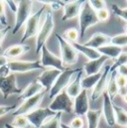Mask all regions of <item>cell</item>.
<instances>
[{"instance_id":"cell-22","label":"cell","mask_w":127,"mask_h":128,"mask_svg":"<svg viewBox=\"0 0 127 128\" xmlns=\"http://www.w3.org/2000/svg\"><path fill=\"white\" fill-rule=\"evenodd\" d=\"M45 92L44 88L42 86V84L37 80H35L32 82L25 90H23V92L20 94L19 98L22 99V100H25V99H28L30 97H33V96H35L36 94H38L40 92Z\"/></svg>"},{"instance_id":"cell-5","label":"cell","mask_w":127,"mask_h":128,"mask_svg":"<svg viewBox=\"0 0 127 128\" xmlns=\"http://www.w3.org/2000/svg\"><path fill=\"white\" fill-rule=\"evenodd\" d=\"M48 107L54 112L74 113V101L66 90H63L58 96H55Z\"/></svg>"},{"instance_id":"cell-31","label":"cell","mask_w":127,"mask_h":128,"mask_svg":"<svg viewBox=\"0 0 127 128\" xmlns=\"http://www.w3.org/2000/svg\"><path fill=\"white\" fill-rule=\"evenodd\" d=\"M125 64H127V53L126 52H122V53L115 59L114 64H112V66H110V70H109L110 74L113 72H115V70H116L118 68H120L121 66H125Z\"/></svg>"},{"instance_id":"cell-36","label":"cell","mask_w":127,"mask_h":128,"mask_svg":"<svg viewBox=\"0 0 127 128\" xmlns=\"http://www.w3.org/2000/svg\"><path fill=\"white\" fill-rule=\"evenodd\" d=\"M96 16H97V19L99 22H104L109 18V11L106 8L98 10V11H96Z\"/></svg>"},{"instance_id":"cell-32","label":"cell","mask_w":127,"mask_h":128,"mask_svg":"<svg viewBox=\"0 0 127 128\" xmlns=\"http://www.w3.org/2000/svg\"><path fill=\"white\" fill-rule=\"evenodd\" d=\"M63 37L68 42H72L74 44V43L78 42V37H80V32L76 28H70V29H66L64 32Z\"/></svg>"},{"instance_id":"cell-3","label":"cell","mask_w":127,"mask_h":128,"mask_svg":"<svg viewBox=\"0 0 127 128\" xmlns=\"http://www.w3.org/2000/svg\"><path fill=\"white\" fill-rule=\"evenodd\" d=\"M59 44H60V48H61V54H62V62L63 64L66 66H72L78 62V52L76 50V48L70 43L68 42L62 35L60 34H56L55 35Z\"/></svg>"},{"instance_id":"cell-14","label":"cell","mask_w":127,"mask_h":128,"mask_svg":"<svg viewBox=\"0 0 127 128\" xmlns=\"http://www.w3.org/2000/svg\"><path fill=\"white\" fill-rule=\"evenodd\" d=\"M90 110V99L88 96V90H82L80 94L74 100V112L78 116H82Z\"/></svg>"},{"instance_id":"cell-11","label":"cell","mask_w":127,"mask_h":128,"mask_svg":"<svg viewBox=\"0 0 127 128\" xmlns=\"http://www.w3.org/2000/svg\"><path fill=\"white\" fill-rule=\"evenodd\" d=\"M41 64L43 68L45 66H51L52 68H56V70H59L61 72H63L66 70V68L64 66L63 62H62V59L55 56L53 53H51L48 48L45 46L42 47L41 49Z\"/></svg>"},{"instance_id":"cell-46","label":"cell","mask_w":127,"mask_h":128,"mask_svg":"<svg viewBox=\"0 0 127 128\" xmlns=\"http://www.w3.org/2000/svg\"><path fill=\"white\" fill-rule=\"evenodd\" d=\"M8 62H9V60L6 59L4 56H0V68L3 66H5V64H7Z\"/></svg>"},{"instance_id":"cell-15","label":"cell","mask_w":127,"mask_h":128,"mask_svg":"<svg viewBox=\"0 0 127 128\" xmlns=\"http://www.w3.org/2000/svg\"><path fill=\"white\" fill-rule=\"evenodd\" d=\"M109 70H110V66H105L99 80L94 86V88L92 90V102H95L100 96L103 94V92H106V86H107V82H108V74H110Z\"/></svg>"},{"instance_id":"cell-37","label":"cell","mask_w":127,"mask_h":128,"mask_svg":"<svg viewBox=\"0 0 127 128\" xmlns=\"http://www.w3.org/2000/svg\"><path fill=\"white\" fill-rule=\"evenodd\" d=\"M90 6L94 8V10L95 11H98V10H101V9H104L105 8V1L103 0H92V1H88Z\"/></svg>"},{"instance_id":"cell-16","label":"cell","mask_w":127,"mask_h":128,"mask_svg":"<svg viewBox=\"0 0 127 128\" xmlns=\"http://www.w3.org/2000/svg\"><path fill=\"white\" fill-rule=\"evenodd\" d=\"M103 97V102H102V113L104 115L105 121L107 123V125L109 126H114L115 125V112H114V107H113V103L110 99V97L108 94L105 92H103L102 94Z\"/></svg>"},{"instance_id":"cell-38","label":"cell","mask_w":127,"mask_h":128,"mask_svg":"<svg viewBox=\"0 0 127 128\" xmlns=\"http://www.w3.org/2000/svg\"><path fill=\"white\" fill-rule=\"evenodd\" d=\"M16 109V104L13 105H0V117L8 114L9 112H13Z\"/></svg>"},{"instance_id":"cell-7","label":"cell","mask_w":127,"mask_h":128,"mask_svg":"<svg viewBox=\"0 0 127 128\" xmlns=\"http://www.w3.org/2000/svg\"><path fill=\"white\" fill-rule=\"evenodd\" d=\"M45 10V6L41 7L36 13H34L29 17V19L25 23V31L23 34V37L21 39L20 44H24L28 39L34 37L38 31H39V24H40V19L42 17V14Z\"/></svg>"},{"instance_id":"cell-26","label":"cell","mask_w":127,"mask_h":128,"mask_svg":"<svg viewBox=\"0 0 127 128\" xmlns=\"http://www.w3.org/2000/svg\"><path fill=\"white\" fill-rule=\"evenodd\" d=\"M101 113H102L101 109H90L88 111L86 115L88 122V128H97Z\"/></svg>"},{"instance_id":"cell-17","label":"cell","mask_w":127,"mask_h":128,"mask_svg":"<svg viewBox=\"0 0 127 128\" xmlns=\"http://www.w3.org/2000/svg\"><path fill=\"white\" fill-rule=\"evenodd\" d=\"M82 3H84V1L66 2V4L64 5V14L63 17H62V20L66 21V20H70V19H74V18L78 17L80 15Z\"/></svg>"},{"instance_id":"cell-28","label":"cell","mask_w":127,"mask_h":128,"mask_svg":"<svg viewBox=\"0 0 127 128\" xmlns=\"http://www.w3.org/2000/svg\"><path fill=\"white\" fill-rule=\"evenodd\" d=\"M115 112V122L121 126H127V111L117 105H113Z\"/></svg>"},{"instance_id":"cell-44","label":"cell","mask_w":127,"mask_h":128,"mask_svg":"<svg viewBox=\"0 0 127 128\" xmlns=\"http://www.w3.org/2000/svg\"><path fill=\"white\" fill-rule=\"evenodd\" d=\"M5 3L10 7V9L13 11V12H15L16 13V11H17V8H18V4L15 2V1H5Z\"/></svg>"},{"instance_id":"cell-48","label":"cell","mask_w":127,"mask_h":128,"mask_svg":"<svg viewBox=\"0 0 127 128\" xmlns=\"http://www.w3.org/2000/svg\"><path fill=\"white\" fill-rule=\"evenodd\" d=\"M4 127L5 128H16V127H14V126H12L11 124H9V123H6V124L4 125Z\"/></svg>"},{"instance_id":"cell-51","label":"cell","mask_w":127,"mask_h":128,"mask_svg":"<svg viewBox=\"0 0 127 128\" xmlns=\"http://www.w3.org/2000/svg\"><path fill=\"white\" fill-rule=\"evenodd\" d=\"M2 128H5V127H2Z\"/></svg>"},{"instance_id":"cell-13","label":"cell","mask_w":127,"mask_h":128,"mask_svg":"<svg viewBox=\"0 0 127 128\" xmlns=\"http://www.w3.org/2000/svg\"><path fill=\"white\" fill-rule=\"evenodd\" d=\"M61 72H62L61 70L56 68H48L45 70L36 80L42 84L45 92H50L51 88L53 86V84H55L56 80L61 74Z\"/></svg>"},{"instance_id":"cell-39","label":"cell","mask_w":127,"mask_h":128,"mask_svg":"<svg viewBox=\"0 0 127 128\" xmlns=\"http://www.w3.org/2000/svg\"><path fill=\"white\" fill-rule=\"evenodd\" d=\"M70 126L72 128H84V120L80 116H76L72 119Z\"/></svg>"},{"instance_id":"cell-9","label":"cell","mask_w":127,"mask_h":128,"mask_svg":"<svg viewBox=\"0 0 127 128\" xmlns=\"http://www.w3.org/2000/svg\"><path fill=\"white\" fill-rule=\"evenodd\" d=\"M44 92H40L38 94H36L33 97H30L28 99H25L21 105H19L18 107H16V109L12 112V114L14 116H17V115H26L28 113H30L32 111H34L37 106L41 103V101L43 100L44 98Z\"/></svg>"},{"instance_id":"cell-43","label":"cell","mask_w":127,"mask_h":128,"mask_svg":"<svg viewBox=\"0 0 127 128\" xmlns=\"http://www.w3.org/2000/svg\"><path fill=\"white\" fill-rule=\"evenodd\" d=\"M64 4H66V3L63 2V1H52V2H51L52 9H53V10H55V11L59 10L61 7H64Z\"/></svg>"},{"instance_id":"cell-47","label":"cell","mask_w":127,"mask_h":128,"mask_svg":"<svg viewBox=\"0 0 127 128\" xmlns=\"http://www.w3.org/2000/svg\"><path fill=\"white\" fill-rule=\"evenodd\" d=\"M61 128H72L70 125H66L64 123H61Z\"/></svg>"},{"instance_id":"cell-42","label":"cell","mask_w":127,"mask_h":128,"mask_svg":"<svg viewBox=\"0 0 127 128\" xmlns=\"http://www.w3.org/2000/svg\"><path fill=\"white\" fill-rule=\"evenodd\" d=\"M10 74L11 72H10V70H9V68H8L7 64H5V66H3L0 68V78H3L8 76Z\"/></svg>"},{"instance_id":"cell-18","label":"cell","mask_w":127,"mask_h":128,"mask_svg":"<svg viewBox=\"0 0 127 128\" xmlns=\"http://www.w3.org/2000/svg\"><path fill=\"white\" fill-rule=\"evenodd\" d=\"M110 41H111V37H109L106 34L97 32L94 33L92 35V37L88 41L84 43V45L86 46V47H90V48L97 50V49H99V48H101V47H103L105 45L110 44Z\"/></svg>"},{"instance_id":"cell-4","label":"cell","mask_w":127,"mask_h":128,"mask_svg":"<svg viewBox=\"0 0 127 128\" xmlns=\"http://www.w3.org/2000/svg\"><path fill=\"white\" fill-rule=\"evenodd\" d=\"M80 70V68H66L64 70H63L61 72V74L58 76V78L56 80L53 86L51 88V90L49 92V97L54 98L55 96H58L63 90H66V88L70 84L72 76L74 74H76Z\"/></svg>"},{"instance_id":"cell-50","label":"cell","mask_w":127,"mask_h":128,"mask_svg":"<svg viewBox=\"0 0 127 128\" xmlns=\"http://www.w3.org/2000/svg\"><path fill=\"white\" fill-rule=\"evenodd\" d=\"M125 34H127V26H126V33H125Z\"/></svg>"},{"instance_id":"cell-45","label":"cell","mask_w":127,"mask_h":128,"mask_svg":"<svg viewBox=\"0 0 127 128\" xmlns=\"http://www.w3.org/2000/svg\"><path fill=\"white\" fill-rule=\"evenodd\" d=\"M117 70H118V74H122V76H124L125 78H127V64L121 66L118 68Z\"/></svg>"},{"instance_id":"cell-49","label":"cell","mask_w":127,"mask_h":128,"mask_svg":"<svg viewBox=\"0 0 127 128\" xmlns=\"http://www.w3.org/2000/svg\"><path fill=\"white\" fill-rule=\"evenodd\" d=\"M123 100H124V102L127 104V92L124 94V96H123Z\"/></svg>"},{"instance_id":"cell-23","label":"cell","mask_w":127,"mask_h":128,"mask_svg":"<svg viewBox=\"0 0 127 128\" xmlns=\"http://www.w3.org/2000/svg\"><path fill=\"white\" fill-rule=\"evenodd\" d=\"M97 51L101 56H105L107 58H111V59L115 60L122 53V48L112 45V44H108V45H105V46L97 49Z\"/></svg>"},{"instance_id":"cell-10","label":"cell","mask_w":127,"mask_h":128,"mask_svg":"<svg viewBox=\"0 0 127 128\" xmlns=\"http://www.w3.org/2000/svg\"><path fill=\"white\" fill-rule=\"evenodd\" d=\"M0 92L4 96V98H8L11 94H21L23 90L17 86L16 76L10 74L8 76L0 78Z\"/></svg>"},{"instance_id":"cell-33","label":"cell","mask_w":127,"mask_h":128,"mask_svg":"<svg viewBox=\"0 0 127 128\" xmlns=\"http://www.w3.org/2000/svg\"><path fill=\"white\" fill-rule=\"evenodd\" d=\"M110 44L118 46L120 48L127 46V34H119V35H116L114 37H111Z\"/></svg>"},{"instance_id":"cell-2","label":"cell","mask_w":127,"mask_h":128,"mask_svg":"<svg viewBox=\"0 0 127 128\" xmlns=\"http://www.w3.org/2000/svg\"><path fill=\"white\" fill-rule=\"evenodd\" d=\"M54 17L52 14V11H47L45 22L43 23L42 27L39 29L37 35V41H36V54H39L42 47L45 46L47 40L49 39L50 35L53 32L54 29Z\"/></svg>"},{"instance_id":"cell-1","label":"cell","mask_w":127,"mask_h":128,"mask_svg":"<svg viewBox=\"0 0 127 128\" xmlns=\"http://www.w3.org/2000/svg\"><path fill=\"white\" fill-rule=\"evenodd\" d=\"M99 21L96 16V11L90 6L88 1H84L82 5V9L78 15V24H80V36L84 37L86 31L97 24Z\"/></svg>"},{"instance_id":"cell-29","label":"cell","mask_w":127,"mask_h":128,"mask_svg":"<svg viewBox=\"0 0 127 128\" xmlns=\"http://www.w3.org/2000/svg\"><path fill=\"white\" fill-rule=\"evenodd\" d=\"M62 112H57L53 117L48 119L41 128H61V119H62Z\"/></svg>"},{"instance_id":"cell-30","label":"cell","mask_w":127,"mask_h":128,"mask_svg":"<svg viewBox=\"0 0 127 128\" xmlns=\"http://www.w3.org/2000/svg\"><path fill=\"white\" fill-rule=\"evenodd\" d=\"M10 124L16 128H29L31 126V123L29 122V120L26 117V115L14 116V119Z\"/></svg>"},{"instance_id":"cell-21","label":"cell","mask_w":127,"mask_h":128,"mask_svg":"<svg viewBox=\"0 0 127 128\" xmlns=\"http://www.w3.org/2000/svg\"><path fill=\"white\" fill-rule=\"evenodd\" d=\"M107 57L105 56H101L98 59L95 60H92L88 61V63H86L84 66H82V70H84L86 76H92V74H95L101 72V68L104 64V63L107 61Z\"/></svg>"},{"instance_id":"cell-27","label":"cell","mask_w":127,"mask_h":128,"mask_svg":"<svg viewBox=\"0 0 127 128\" xmlns=\"http://www.w3.org/2000/svg\"><path fill=\"white\" fill-rule=\"evenodd\" d=\"M102 74V72L95 74H92V76H86V78H82V90H90L94 88V86L96 84V82L99 80L100 76Z\"/></svg>"},{"instance_id":"cell-35","label":"cell","mask_w":127,"mask_h":128,"mask_svg":"<svg viewBox=\"0 0 127 128\" xmlns=\"http://www.w3.org/2000/svg\"><path fill=\"white\" fill-rule=\"evenodd\" d=\"M0 23L2 26L7 27V18H6V13H5V2L0 1Z\"/></svg>"},{"instance_id":"cell-8","label":"cell","mask_w":127,"mask_h":128,"mask_svg":"<svg viewBox=\"0 0 127 128\" xmlns=\"http://www.w3.org/2000/svg\"><path fill=\"white\" fill-rule=\"evenodd\" d=\"M57 112L52 111L49 107L44 108H38L35 109L30 113L26 114V117L28 118L29 122L35 128H41V126L48 120V118L53 117Z\"/></svg>"},{"instance_id":"cell-52","label":"cell","mask_w":127,"mask_h":128,"mask_svg":"<svg viewBox=\"0 0 127 128\" xmlns=\"http://www.w3.org/2000/svg\"><path fill=\"white\" fill-rule=\"evenodd\" d=\"M126 128H127V126H126Z\"/></svg>"},{"instance_id":"cell-6","label":"cell","mask_w":127,"mask_h":128,"mask_svg":"<svg viewBox=\"0 0 127 128\" xmlns=\"http://www.w3.org/2000/svg\"><path fill=\"white\" fill-rule=\"evenodd\" d=\"M32 6L33 2L30 0H21L18 2V8L16 11V19H15V25L13 27L12 34L15 35L20 30V28L26 23V21L31 16Z\"/></svg>"},{"instance_id":"cell-20","label":"cell","mask_w":127,"mask_h":128,"mask_svg":"<svg viewBox=\"0 0 127 128\" xmlns=\"http://www.w3.org/2000/svg\"><path fill=\"white\" fill-rule=\"evenodd\" d=\"M29 50H30V47L26 44H16V45H12V46L8 47L4 51L3 56L8 60L16 59V58L21 57L22 55L26 54Z\"/></svg>"},{"instance_id":"cell-41","label":"cell","mask_w":127,"mask_h":128,"mask_svg":"<svg viewBox=\"0 0 127 128\" xmlns=\"http://www.w3.org/2000/svg\"><path fill=\"white\" fill-rule=\"evenodd\" d=\"M10 30H11L10 26H7V27H4V28L0 29V51H2V42L4 41L6 35L8 34V32Z\"/></svg>"},{"instance_id":"cell-25","label":"cell","mask_w":127,"mask_h":128,"mask_svg":"<svg viewBox=\"0 0 127 128\" xmlns=\"http://www.w3.org/2000/svg\"><path fill=\"white\" fill-rule=\"evenodd\" d=\"M116 70L111 72L110 78H108V82H107V86H106V94L110 97L111 101L114 100L115 96L118 94L119 92V88L116 84Z\"/></svg>"},{"instance_id":"cell-19","label":"cell","mask_w":127,"mask_h":128,"mask_svg":"<svg viewBox=\"0 0 127 128\" xmlns=\"http://www.w3.org/2000/svg\"><path fill=\"white\" fill-rule=\"evenodd\" d=\"M82 68H80V70L76 72V76L74 78V80L70 82V84L68 86L66 92L68 94L70 98H76V96L80 94V92L82 90Z\"/></svg>"},{"instance_id":"cell-40","label":"cell","mask_w":127,"mask_h":128,"mask_svg":"<svg viewBox=\"0 0 127 128\" xmlns=\"http://www.w3.org/2000/svg\"><path fill=\"white\" fill-rule=\"evenodd\" d=\"M115 80H116V84H117V86H118L119 88H124L127 86V78H125L124 76L118 74L116 76V78Z\"/></svg>"},{"instance_id":"cell-12","label":"cell","mask_w":127,"mask_h":128,"mask_svg":"<svg viewBox=\"0 0 127 128\" xmlns=\"http://www.w3.org/2000/svg\"><path fill=\"white\" fill-rule=\"evenodd\" d=\"M8 68L10 72H27L36 70H42L40 60L37 61H9Z\"/></svg>"},{"instance_id":"cell-24","label":"cell","mask_w":127,"mask_h":128,"mask_svg":"<svg viewBox=\"0 0 127 128\" xmlns=\"http://www.w3.org/2000/svg\"><path fill=\"white\" fill-rule=\"evenodd\" d=\"M76 50L78 52H80L82 54H84L88 59H90V61L92 60H95V59H98L99 57H101V55L98 53L97 50L95 49H92V48H90V47H86L84 46V44H80V43H74L72 45Z\"/></svg>"},{"instance_id":"cell-34","label":"cell","mask_w":127,"mask_h":128,"mask_svg":"<svg viewBox=\"0 0 127 128\" xmlns=\"http://www.w3.org/2000/svg\"><path fill=\"white\" fill-rule=\"evenodd\" d=\"M112 11L115 16L127 21V8H120L117 5H112Z\"/></svg>"}]
</instances>
